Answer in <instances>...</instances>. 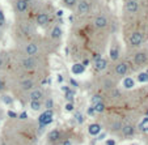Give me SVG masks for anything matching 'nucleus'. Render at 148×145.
Masks as SVG:
<instances>
[{"instance_id":"f257e3e1","label":"nucleus","mask_w":148,"mask_h":145,"mask_svg":"<svg viewBox=\"0 0 148 145\" xmlns=\"http://www.w3.org/2000/svg\"><path fill=\"white\" fill-rule=\"evenodd\" d=\"M53 118H54L53 110H46V111H43L38 118L39 127H41V128H45L46 126H49V124L53 122Z\"/></svg>"},{"instance_id":"f03ea898","label":"nucleus","mask_w":148,"mask_h":145,"mask_svg":"<svg viewBox=\"0 0 148 145\" xmlns=\"http://www.w3.org/2000/svg\"><path fill=\"white\" fill-rule=\"evenodd\" d=\"M37 65H38V59L36 56H29L23 60V67L25 69H34Z\"/></svg>"},{"instance_id":"7ed1b4c3","label":"nucleus","mask_w":148,"mask_h":145,"mask_svg":"<svg viewBox=\"0 0 148 145\" xmlns=\"http://www.w3.org/2000/svg\"><path fill=\"white\" fill-rule=\"evenodd\" d=\"M29 97H30V101H38V102H41V99L43 98V92L39 88H34V89L30 90Z\"/></svg>"},{"instance_id":"20e7f679","label":"nucleus","mask_w":148,"mask_h":145,"mask_svg":"<svg viewBox=\"0 0 148 145\" xmlns=\"http://www.w3.org/2000/svg\"><path fill=\"white\" fill-rule=\"evenodd\" d=\"M142 42H143V35H142V33H139V31H135V33L130 37V43H131L132 46H135V47L140 46Z\"/></svg>"},{"instance_id":"39448f33","label":"nucleus","mask_w":148,"mask_h":145,"mask_svg":"<svg viewBox=\"0 0 148 145\" xmlns=\"http://www.w3.org/2000/svg\"><path fill=\"white\" fill-rule=\"evenodd\" d=\"M127 71H129V65L126 64V63H118L114 68V72L119 76H125L127 73Z\"/></svg>"},{"instance_id":"423d86ee","label":"nucleus","mask_w":148,"mask_h":145,"mask_svg":"<svg viewBox=\"0 0 148 145\" xmlns=\"http://www.w3.org/2000/svg\"><path fill=\"white\" fill-rule=\"evenodd\" d=\"M90 9V4L88 3V1H85V0H81L80 3L77 4V12L81 14H85L88 13Z\"/></svg>"},{"instance_id":"0eeeda50","label":"nucleus","mask_w":148,"mask_h":145,"mask_svg":"<svg viewBox=\"0 0 148 145\" xmlns=\"http://www.w3.org/2000/svg\"><path fill=\"white\" fill-rule=\"evenodd\" d=\"M24 51H25L29 56H34L38 52V46H37L36 43H28V45L24 47Z\"/></svg>"},{"instance_id":"6e6552de","label":"nucleus","mask_w":148,"mask_h":145,"mask_svg":"<svg viewBox=\"0 0 148 145\" xmlns=\"http://www.w3.org/2000/svg\"><path fill=\"white\" fill-rule=\"evenodd\" d=\"M147 54L145 52H138V54H135V56H134V61H135V64H138V65H142V64H144L145 61H147Z\"/></svg>"},{"instance_id":"1a4fd4ad","label":"nucleus","mask_w":148,"mask_h":145,"mask_svg":"<svg viewBox=\"0 0 148 145\" xmlns=\"http://www.w3.org/2000/svg\"><path fill=\"white\" fill-rule=\"evenodd\" d=\"M108 25V18L105 16H98L97 18L95 20V26L98 29H103V28H106Z\"/></svg>"},{"instance_id":"9d476101","label":"nucleus","mask_w":148,"mask_h":145,"mask_svg":"<svg viewBox=\"0 0 148 145\" xmlns=\"http://www.w3.org/2000/svg\"><path fill=\"white\" fill-rule=\"evenodd\" d=\"M122 133L126 137H131L135 133V128L131 124H125V126H122Z\"/></svg>"},{"instance_id":"9b49d317","label":"nucleus","mask_w":148,"mask_h":145,"mask_svg":"<svg viewBox=\"0 0 148 145\" xmlns=\"http://www.w3.org/2000/svg\"><path fill=\"white\" fill-rule=\"evenodd\" d=\"M88 132H89V135H92V136H98L101 132V126L98 123H93V124H90V126L88 127Z\"/></svg>"},{"instance_id":"f8f14e48","label":"nucleus","mask_w":148,"mask_h":145,"mask_svg":"<svg viewBox=\"0 0 148 145\" xmlns=\"http://www.w3.org/2000/svg\"><path fill=\"white\" fill-rule=\"evenodd\" d=\"M126 9L129 12H131V13H135V12H138V9H139V4H138V1H135V0H129V1L126 3Z\"/></svg>"},{"instance_id":"ddd939ff","label":"nucleus","mask_w":148,"mask_h":145,"mask_svg":"<svg viewBox=\"0 0 148 145\" xmlns=\"http://www.w3.org/2000/svg\"><path fill=\"white\" fill-rule=\"evenodd\" d=\"M47 139L50 142H56L60 139V131H59V129H53V131H50L47 135Z\"/></svg>"},{"instance_id":"4468645a","label":"nucleus","mask_w":148,"mask_h":145,"mask_svg":"<svg viewBox=\"0 0 148 145\" xmlns=\"http://www.w3.org/2000/svg\"><path fill=\"white\" fill-rule=\"evenodd\" d=\"M14 7H16V11H17V12L23 13V12H25L26 9H28L29 4L26 3L25 0H17L16 4H14Z\"/></svg>"},{"instance_id":"2eb2a0df","label":"nucleus","mask_w":148,"mask_h":145,"mask_svg":"<svg viewBox=\"0 0 148 145\" xmlns=\"http://www.w3.org/2000/svg\"><path fill=\"white\" fill-rule=\"evenodd\" d=\"M106 67H108V60H106V59L101 58L100 60L95 61V69H97V71H103V69H106Z\"/></svg>"},{"instance_id":"dca6fc26","label":"nucleus","mask_w":148,"mask_h":145,"mask_svg":"<svg viewBox=\"0 0 148 145\" xmlns=\"http://www.w3.org/2000/svg\"><path fill=\"white\" fill-rule=\"evenodd\" d=\"M49 20H50V17H49L47 13H39L38 16H37V24L41 25V26H43L49 22Z\"/></svg>"},{"instance_id":"f3484780","label":"nucleus","mask_w":148,"mask_h":145,"mask_svg":"<svg viewBox=\"0 0 148 145\" xmlns=\"http://www.w3.org/2000/svg\"><path fill=\"white\" fill-rule=\"evenodd\" d=\"M50 35H51V38H53V39H60L62 38V29H60V26H58V25L54 26V28L51 29Z\"/></svg>"},{"instance_id":"a211bd4d","label":"nucleus","mask_w":148,"mask_h":145,"mask_svg":"<svg viewBox=\"0 0 148 145\" xmlns=\"http://www.w3.org/2000/svg\"><path fill=\"white\" fill-rule=\"evenodd\" d=\"M33 86H34V81L30 80V78L23 80V82H21V88H23V90H32Z\"/></svg>"},{"instance_id":"6ab92c4d","label":"nucleus","mask_w":148,"mask_h":145,"mask_svg":"<svg viewBox=\"0 0 148 145\" xmlns=\"http://www.w3.org/2000/svg\"><path fill=\"white\" fill-rule=\"evenodd\" d=\"M84 69H85V67H83L81 63H76V64L72 65V73H75V75H81L84 72Z\"/></svg>"},{"instance_id":"aec40b11","label":"nucleus","mask_w":148,"mask_h":145,"mask_svg":"<svg viewBox=\"0 0 148 145\" xmlns=\"http://www.w3.org/2000/svg\"><path fill=\"white\" fill-rule=\"evenodd\" d=\"M110 58L113 59V60H117L118 58H119V48H118V45L117 46H113L112 50H110Z\"/></svg>"},{"instance_id":"412c9836","label":"nucleus","mask_w":148,"mask_h":145,"mask_svg":"<svg viewBox=\"0 0 148 145\" xmlns=\"http://www.w3.org/2000/svg\"><path fill=\"white\" fill-rule=\"evenodd\" d=\"M134 80H132L131 77H127V78H125L123 80V86L125 88H127V89H131V88H134Z\"/></svg>"},{"instance_id":"4be33fe9","label":"nucleus","mask_w":148,"mask_h":145,"mask_svg":"<svg viewBox=\"0 0 148 145\" xmlns=\"http://www.w3.org/2000/svg\"><path fill=\"white\" fill-rule=\"evenodd\" d=\"M64 97H66V99H67L68 102L72 103V102H73V97H75V90H73V89H70L67 93H64Z\"/></svg>"},{"instance_id":"5701e85b","label":"nucleus","mask_w":148,"mask_h":145,"mask_svg":"<svg viewBox=\"0 0 148 145\" xmlns=\"http://www.w3.org/2000/svg\"><path fill=\"white\" fill-rule=\"evenodd\" d=\"M30 107H32V110H34V111H39L42 105H41V102H38V101H30Z\"/></svg>"},{"instance_id":"b1692460","label":"nucleus","mask_w":148,"mask_h":145,"mask_svg":"<svg viewBox=\"0 0 148 145\" xmlns=\"http://www.w3.org/2000/svg\"><path fill=\"white\" fill-rule=\"evenodd\" d=\"M93 109H95L96 112H103L105 111V103L100 102V103H97V105H93Z\"/></svg>"},{"instance_id":"393cba45","label":"nucleus","mask_w":148,"mask_h":145,"mask_svg":"<svg viewBox=\"0 0 148 145\" xmlns=\"http://www.w3.org/2000/svg\"><path fill=\"white\" fill-rule=\"evenodd\" d=\"M1 101H3L5 105H12V103H13V99H12L9 95H1Z\"/></svg>"},{"instance_id":"a878e982","label":"nucleus","mask_w":148,"mask_h":145,"mask_svg":"<svg viewBox=\"0 0 148 145\" xmlns=\"http://www.w3.org/2000/svg\"><path fill=\"white\" fill-rule=\"evenodd\" d=\"M45 107H46V110H53V107H54V101L51 99V98H49V99L45 102Z\"/></svg>"},{"instance_id":"bb28decb","label":"nucleus","mask_w":148,"mask_h":145,"mask_svg":"<svg viewBox=\"0 0 148 145\" xmlns=\"http://www.w3.org/2000/svg\"><path fill=\"white\" fill-rule=\"evenodd\" d=\"M138 81H140V82H145V81H148V75L147 73H139V76H138Z\"/></svg>"},{"instance_id":"cd10ccee","label":"nucleus","mask_w":148,"mask_h":145,"mask_svg":"<svg viewBox=\"0 0 148 145\" xmlns=\"http://www.w3.org/2000/svg\"><path fill=\"white\" fill-rule=\"evenodd\" d=\"M102 102V97L101 95H93L92 97V103L93 105H97V103Z\"/></svg>"},{"instance_id":"c85d7f7f","label":"nucleus","mask_w":148,"mask_h":145,"mask_svg":"<svg viewBox=\"0 0 148 145\" xmlns=\"http://www.w3.org/2000/svg\"><path fill=\"white\" fill-rule=\"evenodd\" d=\"M63 1H64V4L68 7H75L76 4H77V0H63Z\"/></svg>"},{"instance_id":"c756f323","label":"nucleus","mask_w":148,"mask_h":145,"mask_svg":"<svg viewBox=\"0 0 148 145\" xmlns=\"http://www.w3.org/2000/svg\"><path fill=\"white\" fill-rule=\"evenodd\" d=\"M119 129H122V123L114 122V124H113V131H119Z\"/></svg>"},{"instance_id":"7c9ffc66","label":"nucleus","mask_w":148,"mask_h":145,"mask_svg":"<svg viewBox=\"0 0 148 145\" xmlns=\"http://www.w3.org/2000/svg\"><path fill=\"white\" fill-rule=\"evenodd\" d=\"M73 109H75V107H73V103L68 102L67 105H66V110H67V111H73Z\"/></svg>"},{"instance_id":"2f4dec72","label":"nucleus","mask_w":148,"mask_h":145,"mask_svg":"<svg viewBox=\"0 0 148 145\" xmlns=\"http://www.w3.org/2000/svg\"><path fill=\"white\" fill-rule=\"evenodd\" d=\"M4 61H5V59H4V54H0V69L3 68Z\"/></svg>"},{"instance_id":"473e14b6","label":"nucleus","mask_w":148,"mask_h":145,"mask_svg":"<svg viewBox=\"0 0 148 145\" xmlns=\"http://www.w3.org/2000/svg\"><path fill=\"white\" fill-rule=\"evenodd\" d=\"M75 118L77 119V122H79V123H83V116H81L80 112H75Z\"/></svg>"},{"instance_id":"72a5a7b5","label":"nucleus","mask_w":148,"mask_h":145,"mask_svg":"<svg viewBox=\"0 0 148 145\" xmlns=\"http://www.w3.org/2000/svg\"><path fill=\"white\" fill-rule=\"evenodd\" d=\"M87 112H88V115H89V116H93V115L96 114V111H95V109H93V106H92V107H89Z\"/></svg>"},{"instance_id":"f704fd0d","label":"nucleus","mask_w":148,"mask_h":145,"mask_svg":"<svg viewBox=\"0 0 148 145\" xmlns=\"http://www.w3.org/2000/svg\"><path fill=\"white\" fill-rule=\"evenodd\" d=\"M119 94H121L119 89H113V92H112V95H113V97H118Z\"/></svg>"},{"instance_id":"c9c22d12","label":"nucleus","mask_w":148,"mask_h":145,"mask_svg":"<svg viewBox=\"0 0 148 145\" xmlns=\"http://www.w3.org/2000/svg\"><path fill=\"white\" fill-rule=\"evenodd\" d=\"M70 82H71V85H72V86H75V88H77V86H79V82H77L76 80H73V78H71Z\"/></svg>"},{"instance_id":"e433bc0d","label":"nucleus","mask_w":148,"mask_h":145,"mask_svg":"<svg viewBox=\"0 0 148 145\" xmlns=\"http://www.w3.org/2000/svg\"><path fill=\"white\" fill-rule=\"evenodd\" d=\"M8 116H9V118H17L18 115H17L14 111H8Z\"/></svg>"},{"instance_id":"4c0bfd02","label":"nucleus","mask_w":148,"mask_h":145,"mask_svg":"<svg viewBox=\"0 0 148 145\" xmlns=\"http://www.w3.org/2000/svg\"><path fill=\"white\" fill-rule=\"evenodd\" d=\"M4 21H5V18H4V13H3L1 11H0V25H1V24H3Z\"/></svg>"},{"instance_id":"58836bf2","label":"nucleus","mask_w":148,"mask_h":145,"mask_svg":"<svg viewBox=\"0 0 148 145\" xmlns=\"http://www.w3.org/2000/svg\"><path fill=\"white\" fill-rule=\"evenodd\" d=\"M18 118L20 119H26V118H28V114H26V112H21V114L18 115Z\"/></svg>"},{"instance_id":"ea45409f","label":"nucleus","mask_w":148,"mask_h":145,"mask_svg":"<svg viewBox=\"0 0 148 145\" xmlns=\"http://www.w3.org/2000/svg\"><path fill=\"white\" fill-rule=\"evenodd\" d=\"M100 59H101V55H100V54H95V55H93V60H95V61L100 60Z\"/></svg>"},{"instance_id":"a19ab883","label":"nucleus","mask_w":148,"mask_h":145,"mask_svg":"<svg viewBox=\"0 0 148 145\" xmlns=\"http://www.w3.org/2000/svg\"><path fill=\"white\" fill-rule=\"evenodd\" d=\"M105 145H115V141H114V140H112V139L106 140V144H105Z\"/></svg>"},{"instance_id":"79ce46f5","label":"nucleus","mask_w":148,"mask_h":145,"mask_svg":"<svg viewBox=\"0 0 148 145\" xmlns=\"http://www.w3.org/2000/svg\"><path fill=\"white\" fill-rule=\"evenodd\" d=\"M88 64H89V60H88V59H85V60H83V63H81V65H83V67H87Z\"/></svg>"},{"instance_id":"37998d69","label":"nucleus","mask_w":148,"mask_h":145,"mask_svg":"<svg viewBox=\"0 0 148 145\" xmlns=\"http://www.w3.org/2000/svg\"><path fill=\"white\" fill-rule=\"evenodd\" d=\"M1 90H4V81L3 80H0V92Z\"/></svg>"},{"instance_id":"c03bdc74","label":"nucleus","mask_w":148,"mask_h":145,"mask_svg":"<svg viewBox=\"0 0 148 145\" xmlns=\"http://www.w3.org/2000/svg\"><path fill=\"white\" fill-rule=\"evenodd\" d=\"M105 136H106V135H105V133H101V135H98V139H97V140H103V139H105Z\"/></svg>"},{"instance_id":"a18cd8bd","label":"nucleus","mask_w":148,"mask_h":145,"mask_svg":"<svg viewBox=\"0 0 148 145\" xmlns=\"http://www.w3.org/2000/svg\"><path fill=\"white\" fill-rule=\"evenodd\" d=\"M58 82H63V76L58 75Z\"/></svg>"},{"instance_id":"49530a36","label":"nucleus","mask_w":148,"mask_h":145,"mask_svg":"<svg viewBox=\"0 0 148 145\" xmlns=\"http://www.w3.org/2000/svg\"><path fill=\"white\" fill-rule=\"evenodd\" d=\"M63 145H71V141H68V140H67V141L63 142Z\"/></svg>"},{"instance_id":"de8ad7c7","label":"nucleus","mask_w":148,"mask_h":145,"mask_svg":"<svg viewBox=\"0 0 148 145\" xmlns=\"http://www.w3.org/2000/svg\"><path fill=\"white\" fill-rule=\"evenodd\" d=\"M56 14H58V16H62V14H63V12H62V11H58V12H56Z\"/></svg>"},{"instance_id":"09e8293b","label":"nucleus","mask_w":148,"mask_h":145,"mask_svg":"<svg viewBox=\"0 0 148 145\" xmlns=\"http://www.w3.org/2000/svg\"><path fill=\"white\" fill-rule=\"evenodd\" d=\"M25 1H26V3L29 4V3H32V1H33V0H25Z\"/></svg>"},{"instance_id":"8fccbe9b","label":"nucleus","mask_w":148,"mask_h":145,"mask_svg":"<svg viewBox=\"0 0 148 145\" xmlns=\"http://www.w3.org/2000/svg\"><path fill=\"white\" fill-rule=\"evenodd\" d=\"M145 73H147V75H148V71H147V72H145Z\"/></svg>"},{"instance_id":"3c124183","label":"nucleus","mask_w":148,"mask_h":145,"mask_svg":"<svg viewBox=\"0 0 148 145\" xmlns=\"http://www.w3.org/2000/svg\"><path fill=\"white\" fill-rule=\"evenodd\" d=\"M1 145H5V144H4V142H3V144H1Z\"/></svg>"}]
</instances>
